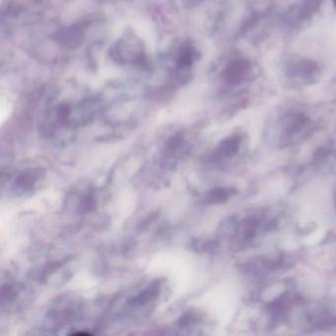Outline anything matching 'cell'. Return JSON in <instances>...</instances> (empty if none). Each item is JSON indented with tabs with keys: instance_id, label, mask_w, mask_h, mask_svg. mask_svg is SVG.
I'll use <instances>...</instances> for the list:
<instances>
[{
	"instance_id": "cell-1",
	"label": "cell",
	"mask_w": 336,
	"mask_h": 336,
	"mask_svg": "<svg viewBox=\"0 0 336 336\" xmlns=\"http://www.w3.org/2000/svg\"><path fill=\"white\" fill-rule=\"evenodd\" d=\"M240 139L238 137H232L224 141L219 149V152L224 157L235 156L239 150Z\"/></svg>"
},
{
	"instance_id": "cell-2",
	"label": "cell",
	"mask_w": 336,
	"mask_h": 336,
	"mask_svg": "<svg viewBox=\"0 0 336 336\" xmlns=\"http://www.w3.org/2000/svg\"><path fill=\"white\" fill-rule=\"evenodd\" d=\"M233 193L234 189L232 188H215L209 192L208 201L211 203L225 202Z\"/></svg>"
},
{
	"instance_id": "cell-3",
	"label": "cell",
	"mask_w": 336,
	"mask_h": 336,
	"mask_svg": "<svg viewBox=\"0 0 336 336\" xmlns=\"http://www.w3.org/2000/svg\"><path fill=\"white\" fill-rule=\"evenodd\" d=\"M335 207H336V191H335Z\"/></svg>"
},
{
	"instance_id": "cell-4",
	"label": "cell",
	"mask_w": 336,
	"mask_h": 336,
	"mask_svg": "<svg viewBox=\"0 0 336 336\" xmlns=\"http://www.w3.org/2000/svg\"><path fill=\"white\" fill-rule=\"evenodd\" d=\"M335 2H336V0H335Z\"/></svg>"
}]
</instances>
